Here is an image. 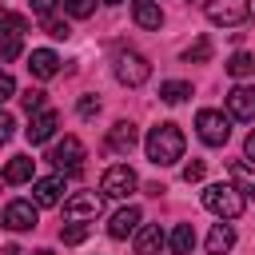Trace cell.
<instances>
[{"label": "cell", "instance_id": "4dcf8cb0", "mask_svg": "<svg viewBox=\"0 0 255 255\" xmlns=\"http://www.w3.org/2000/svg\"><path fill=\"white\" fill-rule=\"evenodd\" d=\"M44 28H48V36H52V40H68V32H72L64 20H52V16H48V24H44Z\"/></svg>", "mask_w": 255, "mask_h": 255}, {"label": "cell", "instance_id": "ac0fdd59", "mask_svg": "<svg viewBox=\"0 0 255 255\" xmlns=\"http://www.w3.org/2000/svg\"><path fill=\"white\" fill-rule=\"evenodd\" d=\"M131 16H135V24H139V28H159V24H163V12H159V4H155V0H135Z\"/></svg>", "mask_w": 255, "mask_h": 255}, {"label": "cell", "instance_id": "277c9868", "mask_svg": "<svg viewBox=\"0 0 255 255\" xmlns=\"http://www.w3.org/2000/svg\"><path fill=\"white\" fill-rule=\"evenodd\" d=\"M147 76H151V64H147L139 52H131V48H128V52H116V80H120V84L139 88Z\"/></svg>", "mask_w": 255, "mask_h": 255}, {"label": "cell", "instance_id": "e0dca14e", "mask_svg": "<svg viewBox=\"0 0 255 255\" xmlns=\"http://www.w3.org/2000/svg\"><path fill=\"white\" fill-rule=\"evenodd\" d=\"M167 247H171V255H191V247H195V227H191V223H175V231L167 235Z\"/></svg>", "mask_w": 255, "mask_h": 255}, {"label": "cell", "instance_id": "5b68a950", "mask_svg": "<svg viewBox=\"0 0 255 255\" xmlns=\"http://www.w3.org/2000/svg\"><path fill=\"white\" fill-rule=\"evenodd\" d=\"M48 159L56 163V171H68V175H76V171L84 167V143H80L76 135H64V139H56V143H52Z\"/></svg>", "mask_w": 255, "mask_h": 255}, {"label": "cell", "instance_id": "e575fe53", "mask_svg": "<svg viewBox=\"0 0 255 255\" xmlns=\"http://www.w3.org/2000/svg\"><path fill=\"white\" fill-rule=\"evenodd\" d=\"M52 8H56V0H32V12L36 16H52Z\"/></svg>", "mask_w": 255, "mask_h": 255}, {"label": "cell", "instance_id": "f35d334b", "mask_svg": "<svg viewBox=\"0 0 255 255\" xmlns=\"http://www.w3.org/2000/svg\"><path fill=\"white\" fill-rule=\"evenodd\" d=\"M104 4H120V0H104Z\"/></svg>", "mask_w": 255, "mask_h": 255}, {"label": "cell", "instance_id": "ffe728a7", "mask_svg": "<svg viewBox=\"0 0 255 255\" xmlns=\"http://www.w3.org/2000/svg\"><path fill=\"white\" fill-rule=\"evenodd\" d=\"M227 171H231V183H235L247 199H255V171H251L247 163H239V159H231V167H227Z\"/></svg>", "mask_w": 255, "mask_h": 255}, {"label": "cell", "instance_id": "52a82bcc", "mask_svg": "<svg viewBox=\"0 0 255 255\" xmlns=\"http://www.w3.org/2000/svg\"><path fill=\"white\" fill-rule=\"evenodd\" d=\"M203 12H207V20H211V24L235 28V24H243V20H247L251 4H247V0H207V4H203Z\"/></svg>", "mask_w": 255, "mask_h": 255}, {"label": "cell", "instance_id": "9a60e30c", "mask_svg": "<svg viewBox=\"0 0 255 255\" xmlns=\"http://www.w3.org/2000/svg\"><path fill=\"white\" fill-rule=\"evenodd\" d=\"M139 207H120L116 215H112V223H108V235L112 239H128V235H135V227H139Z\"/></svg>", "mask_w": 255, "mask_h": 255}, {"label": "cell", "instance_id": "d590c367", "mask_svg": "<svg viewBox=\"0 0 255 255\" xmlns=\"http://www.w3.org/2000/svg\"><path fill=\"white\" fill-rule=\"evenodd\" d=\"M243 151H247V159H255V128L247 131V143H243Z\"/></svg>", "mask_w": 255, "mask_h": 255}, {"label": "cell", "instance_id": "30bf717a", "mask_svg": "<svg viewBox=\"0 0 255 255\" xmlns=\"http://www.w3.org/2000/svg\"><path fill=\"white\" fill-rule=\"evenodd\" d=\"M8 231H32L36 227V203H28V199H12L8 207H4V219H0Z\"/></svg>", "mask_w": 255, "mask_h": 255}, {"label": "cell", "instance_id": "83f0119b", "mask_svg": "<svg viewBox=\"0 0 255 255\" xmlns=\"http://www.w3.org/2000/svg\"><path fill=\"white\" fill-rule=\"evenodd\" d=\"M64 8L76 16V20H84V16H92V8H96V0H64Z\"/></svg>", "mask_w": 255, "mask_h": 255}, {"label": "cell", "instance_id": "d6986e66", "mask_svg": "<svg viewBox=\"0 0 255 255\" xmlns=\"http://www.w3.org/2000/svg\"><path fill=\"white\" fill-rule=\"evenodd\" d=\"M231 247H235V231H231L227 223H215L211 235H207V251H211V255H227Z\"/></svg>", "mask_w": 255, "mask_h": 255}, {"label": "cell", "instance_id": "1f68e13d", "mask_svg": "<svg viewBox=\"0 0 255 255\" xmlns=\"http://www.w3.org/2000/svg\"><path fill=\"white\" fill-rule=\"evenodd\" d=\"M12 96H16V80L0 68V104H4V100H12Z\"/></svg>", "mask_w": 255, "mask_h": 255}, {"label": "cell", "instance_id": "484cf974", "mask_svg": "<svg viewBox=\"0 0 255 255\" xmlns=\"http://www.w3.org/2000/svg\"><path fill=\"white\" fill-rule=\"evenodd\" d=\"M207 56H211V44H207V36H199V40H195V44L183 52V60H187V64H203Z\"/></svg>", "mask_w": 255, "mask_h": 255}, {"label": "cell", "instance_id": "603a6c76", "mask_svg": "<svg viewBox=\"0 0 255 255\" xmlns=\"http://www.w3.org/2000/svg\"><path fill=\"white\" fill-rule=\"evenodd\" d=\"M24 32H28V20L8 12V8H0V36H24Z\"/></svg>", "mask_w": 255, "mask_h": 255}, {"label": "cell", "instance_id": "6da1fadb", "mask_svg": "<svg viewBox=\"0 0 255 255\" xmlns=\"http://www.w3.org/2000/svg\"><path fill=\"white\" fill-rule=\"evenodd\" d=\"M143 151H147V159H151L155 167H167V163H175V159L183 155V131H179L175 124H159V128L147 131Z\"/></svg>", "mask_w": 255, "mask_h": 255}, {"label": "cell", "instance_id": "8fae6325", "mask_svg": "<svg viewBox=\"0 0 255 255\" xmlns=\"http://www.w3.org/2000/svg\"><path fill=\"white\" fill-rule=\"evenodd\" d=\"M56 128H60V116H56L52 108H44V112L32 116V124L24 128V135H28V143H48V139L56 135Z\"/></svg>", "mask_w": 255, "mask_h": 255}, {"label": "cell", "instance_id": "f1b7e54d", "mask_svg": "<svg viewBox=\"0 0 255 255\" xmlns=\"http://www.w3.org/2000/svg\"><path fill=\"white\" fill-rule=\"evenodd\" d=\"M20 56V36H4L0 40V60H16Z\"/></svg>", "mask_w": 255, "mask_h": 255}, {"label": "cell", "instance_id": "836d02e7", "mask_svg": "<svg viewBox=\"0 0 255 255\" xmlns=\"http://www.w3.org/2000/svg\"><path fill=\"white\" fill-rule=\"evenodd\" d=\"M96 112H100V100H96V96H84V100H80V116H84V120H92Z\"/></svg>", "mask_w": 255, "mask_h": 255}, {"label": "cell", "instance_id": "44dd1931", "mask_svg": "<svg viewBox=\"0 0 255 255\" xmlns=\"http://www.w3.org/2000/svg\"><path fill=\"white\" fill-rule=\"evenodd\" d=\"M32 179V159L28 155H12L4 167V183H28Z\"/></svg>", "mask_w": 255, "mask_h": 255}, {"label": "cell", "instance_id": "74e56055", "mask_svg": "<svg viewBox=\"0 0 255 255\" xmlns=\"http://www.w3.org/2000/svg\"><path fill=\"white\" fill-rule=\"evenodd\" d=\"M32 255H52V251H32Z\"/></svg>", "mask_w": 255, "mask_h": 255}, {"label": "cell", "instance_id": "2e32d148", "mask_svg": "<svg viewBox=\"0 0 255 255\" xmlns=\"http://www.w3.org/2000/svg\"><path fill=\"white\" fill-rule=\"evenodd\" d=\"M135 139H139V131H135V124H128V120H120V124L108 131V147H112L116 155H128V151L135 147Z\"/></svg>", "mask_w": 255, "mask_h": 255}, {"label": "cell", "instance_id": "d4e9b609", "mask_svg": "<svg viewBox=\"0 0 255 255\" xmlns=\"http://www.w3.org/2000/svg\"><path fill=\"white\" fill-rule=\"evenodd\" d=\"M60 239H64L68 247H76V243H84V239H88V227H84L80 219H68V227H60Z\"/></svg>", "mask_w": 255, "mask_h": 255}, {"label": "cell", "instance_id": "7a4b0ae2", "mask_svg": "<svg viewBox=\"0 0 255 255\" xmlns=\"http://www.w3.org/2000/svg\"><path fill=\"white\" fill-rule=\"evenodd\" d=\"M203 207L219 219H239L243 215V191L235 183H207L203 187Z\"/></svg>", "mask_w": 255, "mask_h": 255}, {"label": "cell", "instance_id": "d6a6232c", "mask_svg": "<svg viewBox=\"0 0 255 255\" xmlns=\"http://www.w3.org/2000/svg\"><path fill=\"white\" fill-rule=\"evenodd\" d=\"M12 128H16V120L0 108V143H8V139H12Z\"/></svg>", "mask_w": 255, "mask_h": 255}, {"label": "cell", "instance_id": "5bb4252c", "mask_svg": "<svg viewBox=\"0 0 255 255\" xmlns=\"http://www.w3.org/2000/svg\"><path fill=\"white\" fill-rule=\"evenodd\" d=\"M28 72H32L36 80H52V76L60 72V56H56L52 48H36V52L28 56Z\"/></svg>", "mask_w": 255, "mask_h": 255}, {"label": "cell", "instance_id": "cb8c5ba5", "mask_svg": "<svg viewBox=\"0 0 255 255\" xmlns=\"http://www.w3.org/2000/svg\"><path fill=\"white\" fill-rule=\"evenodd\" d=\"M227 72H231V76H251V72H255V56H247V52H235V56L227 60Z\"/></svg>", "mask_w": 255, "mask_h": 255}, {"label": "cell", "instance_id": "8d00e7d4", "mask_svg": "<svg viewBox=\"0 0 255 255\" xmlns=\"http://www.w3.org/2000/svg\"><path fill=\"white\" fill-rule=\"evenodd\" d=\"M4 255H20V247H16V243H12V247H4Z\"/></svg>", "mask_w": 255, "mask_h": 255}, {"label": "cell", "instance_id": "7c38bea8", "mask_svg": "<svg viewBox=\"0 0 255 255\" xmlns=\"http://www.w3.org/2000/svg\"><path fill=\"white\" fill-rule=\"evenodd\" d=\"M227 112L235 120H255V88L251 84H235L227 92Z\"/></svg>", "mask_w": 255, "mask_h": 255}, {"label": "cell", "instance_id": "4316f807", "mask_svg": "<svg viewBox=\"0 0 255 255\" xmlns=\"http://www.w3.org/2000/svg\"><path fill=\"white\" fill-rule=\"evenodd\" d=\"M20 104H24L28 116H36V112H44V92H40V88H28V92L20 96Z\"/></svg>", "mask_w": 255, "mask_h": 255}, {"label": "cell", "instance_id": "ba28073f", "mask_svg": "<svg viewBox=\"0 0 255 255\" xmlns=\"http://www.w3.org/2000/svg\"><path fill=\"white\" fill-rule=\"evenodd\" d=\"M64 175H44V179H32V203L36 207H56L64 203Z\"/></svg>", "mask_w": 255, "mask_h": 255}, {"label": "cell", "instance_id": "8992f818", "mask_svg": "<svg viewBox=\"0 0 255 255\" xmlns=\"http://www.w3.org/2000/svg\"><path fill=\"white\" fill-rule=\"evenodd\" d=\"M135 171L128 167V163H112L108 171H104V179H100V191L104 195H112V199H128L131 191H135Z\"/></svg>", "mask_w": 255, "mask_h": 255}, {"label": "cell", "instance_id": "4fadbf2b", "mask_svg": "<svg viewBox=\"0 0 255 255\" xmlns=\"http://www.w3.org/2000/svg\"><path fill=\"white\" fill-rule=\"evenodd\" d=\"M163 243H167V235H163L159 223H143V227H135V255H159Z\"/></svg>", "mask_w": 255, "mask_h": 255}, {"label": "cell", "instance_id": "f546056e", "mask_svg": "<svg viewBox=\"0 0 255 255\" xmlns=\"http://www.w3.org/2000/svg\"><path fill=\"white\" fill-rule=\"evenodd\" d=\"M203 171H207V167H203V159L183 163V179H187V183H199V179H203Z\"/></svg>", "mask_w": 255, "mask_h": 255}, {"label": "cell", "instance_id": "3957f363", "mask_svg": "<svg viewBox=\"0 0 255 255\" xmlns=\"http://www.w3.org/2000/svg\"><path fill=\"white\" fill-rule=\"evenodd\" d=\"M195 131H199V139H203L207 147H223L227 135H231V120H227L223 112H215V108H203V112L195 116Z\"/></svg>", "mask_w": 255, "mask_h": 255}, {"label": "cell", "instance_id": "7402d4cb", "mask_svg": "<svg viewBox=\"0 0 255 255\" xmlns=\"http://www.w3.org/2000/svg\"><path fill=\"white\" fill-rule=\"evenodd\" d=\"M191 96V84L187 80H167V84H159V100L163 104H183Z\"/></svg>", "mask_w": 255, "mask_h": 255}, {"label": "cell", "instance_id": "9c48e42d", "mask_svg": "<svg viewBox=\"0 0 255 255\" xmlns=\"http://www.w3.org/2000/svg\"><path fill=\"white\" fill-rule=\"evenodd\" d=\"M100 207H104V195L80 191V195H68V199H64V219H96Z\"/></svg>", "mask_w": 255, "mask_h": 255}]
</instances>
